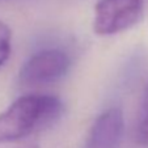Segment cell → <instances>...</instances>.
Wrapping results in <instances>:
<instances>
[{
    "instance_id": "obj_5",
    "label": "cell",
    "mask_w": 148,
    "mask_h": 148,
    "mask_svg": "<svg viewBox=\"0 0 148 148\" xmlns=\"http://www.w3.org/2000/svg\"><path fill=\"white\" fill-rule=\"evenodd\" d=\"M135 140L142 147H148V84L144 89L138 117L136 130H135Z\"/></svg>"
},
{
    "instance_id": "obj_6",
    "label": "cell",
    "mask_w": 148,
    "mask_h": 148,
    "mask_svg": "<svg viewBox=\"0 0 148 148\" xmlns=\"http://www.w3.org/2000/svg\"><path fill=\"white\" fill-rule=\"evenodd\" d=\"M12 32L7 24L0 21V67L8 60L11 55Z\"/></svg>"
},
{
    "instance_id": "obj_2",
    "label": "cell",
    "mask_w": 148,
    "mask_h": 148,
    "mask_svg": "<svg viewBox=\"0 0 148 148\" xmlns=\"http://www.w3.org/2000/svg\"><path fill=\"white\" fill-rule=\"evenodd\" d=\"M147 0H100L95 8L93 30L112 36L132 28L142 20Z\"/></svg>"
},
{
    "instance_id": "obj_4",
    "label": "cell",
    "mask_w": 148,
    "mask_h": 148,
    "mask_svg": "<svg viewBox=\"0 0 148 148\" xmlns=\"http://www.w3.org/2000/svg\"><path fill=\"white\" fill-rule=\"evenodd\" d=\"M125 132V119L119 108H110L95 121L85 148H119Z\"/></svg>"
},
{
    "instance_id": "obj_1",
    "label": "cell",
    "mask_w": 148,
    "mask_h": 148,
    "mask_svg": "<svg viewBox=\"0 0 148 148\" xmlns=\"http://www.w3.org/2000/svg\"><path fill=\"white\" fill-rule=\"evenodd\" d=\"M63 103L55 96L29 95L0 114V144L17 142L50 126L60 117Z\"/></svg>"
},
{
    "instance_id": "obj_3",
    "label": "cell",
    "mask_w": 148,
    "mask_h": 148,
    "mask_svg": "<svg viewBox=\"0 0 148 148\" xmlns=\"http://www.w3.org/2000/svg\"><path fill=\"white\" fill-rule=\"evenodd\" d=\"M71 58L58 49L43 50L32 55L20 70V83L28 87L58 81L68 72Z\"/></svg>"
}]
</instances>
